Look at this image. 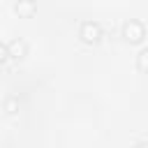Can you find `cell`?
<instances>
[{
	"mask_svg": "<svg viewBox=\"0 0 148 148\" xmlns=\"http://www.w3.org/2000/svg\"><path fill=\"white\" fill-rule=\"evenodd\" d=\"M79 35H81V39H83V42L95 44V42H99V37H102V28H99V23H97V21H83V23H81Z\"/></svg>",
	"mask_w": 148,
	"mask_h": 148,
	"instance_id": "obj_2",
	"label": "cell"
},
{
	"mask_svg": "<svg viewBox=\"0 0 148 148\" xmlns=\"http://www.w3.org/2000/svg\"><path fill=\"white\" fill-rule=\"evenodd\" d=\"M134 148H148V143H143V141H139V143H134Z\"/></svg>",
	"mask_w": 148,
	"mask_h": 148,
	"instance_id": "obj_8",
	"label": "cell"
},
{
	"mask_svg": "<svg viewBox=\"0 0 148 148\" xmlns=\"http://www.w3.org/2000/svg\"><path fill=\"white\" fill-rule=\"evenodd\" d=\"M143 35H146V28H143V23L136 21V18H130V21L123 25V37H125L127 42H141Z\"/></svg>",
	"mask_w": 148,
	"mask_h": 148,
	"instance_id": "obj_1",
	"label": "cell"
},
{
	"mask_svg": "<svg viewBox=\"0 0 148 148\" xmlns=\"http://www.w3.org/2000/svg\"><path fill=\"white\" fill-rule=\"evenodd\" d=\"M136 65H139L141 72H148V46L139 51V56H136Z\"/></svg>",
	"mask_w": 148,
	"mask_h": 148,
	"instance_id": "obj_6",
	"label": "cell"
},
{
	"mask_svg": "<svg viewBox=\"0 0 148 148\" xmlns=\"http://www.w3.org/2000/svg\"><path fill=\"white\" fill-rule=\"evenodd\" d=\"M7 58H9V53H7V44L0 42V62H5Z\"/></svg>",
	"mask_w": 148,
	"mask_h": 148,
	"instance_id": "obj_7",
	"label": "cell"
},
{
	"mask_svg": "<svg viewBox=\"0 0 148 148\" xmlns=\"http://www.w3.org/2000/svg\"><path fill=\"white\" fill-rule=\"evenodd\" d=\"M18 109H21L18 97H7V99H5V111H7V113H18Z\"/></svg>",
	"mask_w": 148,
	"mask_h": 148,
	"instance_id": "obj_5",
	"label": "cell"
},
{
	"mask_svg": "<svg viewBox=\"0 0 148 148\" xmlns=\"http://www.w3.org/2000/svg\"><path fill=\"white\" fill-rule=\"evenodd\" d=\"M7 53H9L12 58H23V56H25V42H23V39H12V42L7 44Z\"/></svg>",
	"mask_w": 148,
	"mask_h": 148,
	"instance_id": "obj_3",
	"label": "cell"
},
{
	"mask_svg": "<svg viewBox=\"0 0 148 148\" xmlns=\"http://www.w3.org/2000/svg\"><path fill=\"white\" fill-rule=\"evenodd\" d=\"M14 9H16L18 16H32L37 7H35V2H30V0H18V2L14 5Z\"/></svg>",
	"mask_w": 148,
	"mask_h": 148,
	"instance_id": "obj_4",
	"label": "cell"
}]
</instances>
